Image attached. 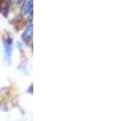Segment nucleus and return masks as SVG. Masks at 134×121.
I'll return each instance as SVG.
<instances>
[{
	"instance_id": "obj_3",
	"label": "nucleus",
	"mask_w": 134,
	"mask_h": 121,
	"mask_svg": "<svg viewBox=\"0 0 134 121\" xmlns=\"http://www.w3.org/2000/svg\"><path fill=\"white\" fill-rule=\"evenodd\" d=\"M23 13L26 16L32 15V0H28L23 7Z\"/></svg>"
},
{
	"instance_id": "obj_1",
	"label": "nucleus",
	"mask_w": 134,
	"mask_h": 121,
	"mask_svg": "<svg viewBox=\"0 0 134 121\" xmlns=\"http://www.w3.org/2000/svg\"><path fill=\"white\" fill-rule=\"evenodd\" d=\"M11 54H12V40L8 37L4 42V58L7 62L10 60Z\"/></svg>"
},
{
	"instance_id": "obj_2",
	"label": "nucleus",
	"mask_w": 134,
	"mask_h": 121,
	"mask_svg": "<svg viewBox=\"0 0 134 121\" xmlns=\"http://www.w3.org/2000/svg\"><path fill=\"white\" fill-rule=\"evenodd\" d=\"M32 23H30L28 26L26 27V29H25V31L23 32V34H22V40H23V41L24 42H26V43H28L30 40H31V38H32Z\"/></svg>"
}]
</instances>
